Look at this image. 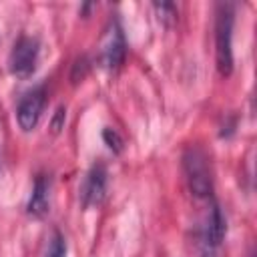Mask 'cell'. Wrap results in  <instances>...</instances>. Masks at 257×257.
Segmentation results:
<instances>
[{
  "mask_svg": "<svg viewBox=\"0 0 257 257\" xmlns=\"http://www.w3.org/2000/svg\"><path fill=\"white\" fill-rule=\"evenodd\" d=\"M183 173L187 187L191 195L199 201H211L213 199V171L207 153L199 145H191L183 153Z\"/></svg>",
  "mask_w": 257,
  "mask_h": 257,
  "instance_id": "cell-1",
  "label": "cell"
},
{
  "mask_svg": "<svg viewBox=\"0 0 257 257\" xmlns=\"http://www.w3.org/2000/svg\"><path fill=\"white\" fill-rule=\"evenodd\" d=\"M233 26H235V4H215V60L221 76L233 74Z\"/></svg>",
  "mask_w": 257,
  "mask_h": 257,
  "instance_id": "cell-2",
  "label": "cell"
},
{
  "mask_svg": "<svg viewBox=\"0 0 257 257\" xmlns=\"http://www.w3.org/2000/svg\"><path fill=\"white\" fill-rule=\"evenodd\" d=\"M227 233V221L221 205L211 199L203 221L197 227V251L199 257H219L221 243Z\"/></svg>",
  "mask_w": 257,
  "mask_h": 257,
  "instance_id": "cell-3",
  "label": "cell"
},
{
  "mask_svg": "<svg viewBox=\"0 0 257 257\" xmlns=\"http://www.w3.org/2000/svg\"><path fill=\"white\" fill-rule=\"evenodd\" d=\"M38 58H40V42H38V38L22 34L14 42V46L10 50V56H8L10 74L20 78V80L30 78L38 68Z\"/></svg>",
  "mask_w": 257,
  "mask_h": 257,
  "instance_id": "cell-4",
  "label": "cell"
},
{
  "mask_svg": "<svg viewBox=\"0 0 257 257\" xmlns=\"http://www.w3.org/2000/svg\"><path fill=\"white\" fill-rule=\"evenodd\" d=\"M124 56H126V40H124L120 20L114 14V18H110L106 24V30L100 42V64L106 70L114 72L124 62Z\"/></svg>",
  "mask_w": 257,
  "mask_h": 257,
  "instance_id": "cell-5",
  "label": "cell"
},
{
  "mask_svg": "<svg viewBox=\"0 0 257 257\" xmlns=\"http://www.w3.org/2000/svg\"><path fill=\"white\" fill-rule=\"evenodd\" d=\"M44 106H46V88H44V84H38V86L30 88L28 92H24L18 100V106H16L18 126L24 133L34 131L38 126L40 118H42Z\"/></svg>",
  "mask_w": 257,
  "mask_h": 257,
  "instance_id": "cell-6",
  "label": "cell"
},
{
  "mask_svg": "<svg viewBox=\"0 0 257 257\" xmlns=\"http://www.w3.org/2000/svg\"><path fill=\"white\" fill-rule=\"evenodd\" d=\"M106 187H108V171H106V165L98 161L86 171V175L82 179V185L78 189L80 205L84 209L102 205V201L106 197Z\"/></svg>",
  "mask_w": 257,
  "mask_h": 257,
  "instance_id": "cell-7",
  "label": "cell"
},
{
  "mask_svg": "<svg viewBox=\"0 0 257 257\" xmlns=\"http://www.w3.org/2000/svg\"><path fill=\"white\" fill-rule=\"evenodd\" d=\"M50 191H52V179L46 173H38L26 203V213L34 219H42L46 217V213L50 211Z\"/></svg>",
  "mask_w": 257,
  "mask_h": 257,
  "instance_id": "cell-8",
  "label": "cell"
},
{
  "mask_svg": "<svg viewBox=\"0 0 257 257\" xmlns=\"http://www.w3.org/2000/svg\"><path fill=\"white\" fill-rule=\"evenodd\" d=\"M102 141H104V145L108 147V151L112 153V155H120L122 151H124V139L118 135V131L116 128H112V126H104L102 128Z\"/></svg>",
  "mask_w": 257,
  "mask_h": 257,
  "instance_id": "cell-9",
  "label": "cell"
},
{
  "mask_svg": "<svg viewBox=\"0 0 257 257\" xmlns=\"http://www.w3.org/2000/svg\"><path fill=\"white\" fill-rule=\"evenodd\" d=\"M68 253V245H66V239L60 231H54L52 237H50V245H48V251H46V257H66Z\"/></svg>",
  "mask_w": 257,
  "mask_h": 257,
  "instance_id": "cell-10",
  "label": "cell"
},
{
  "mask_svg": "<svg viewBox=\"0 0 257 257\" xmlns=\"http://www.w3.org/2000/svg\"><path fill=\"white\" fill-rule=\"evenodd\" d=\"M88 68H90V60H88L86 56H80V58L74 62V66H72V82L82 80L84 74L88 72Z\"/></svg>",
  "mask_w": 257,
  "mask_h": 257,
  "instance_id": "cell-11",
  "label": "cell"
},
{
  "mask_svg": "<svg viewBox=\"0 0 257 257\" xmlns=\"http://www.w3.org/2000/svg\"><path fill=\"white\" fill-rule=\"evenodd\" d=\"M155 6V10L161 14L159 18H163V20H173L175 16H177V6L175 4H171V2H155L153 4Z\"/></svg>",
  "mask_w": 257,
  "mask_h": 257,
  "instance_id": "cell-12",
  "label": "cell"
},
{
  "mask_svg": "<svg viewBox=\"0 0 257 257\" xmlns=\"http://www.w3.org/2000/svg\"><path fill=\"white\" fill-rule=\"evenodd\" d=\"M64 120H66V108L64 106H58L56 112H54V116H52V120H50L52 133H60L64 128Z\"/></svg>",
  "mask_w": 257,
  "mask_h": 257,
  "instance_id": "cell-13",
  "label": "cell"
},
{
  "mask_svg": "<svg viewBox=\"0 0 257 257\" xmlns=\"http://www.w3.org/2000/svg\"><path fill=\"white\" fill-rule=\"evenodd\" d=\"M237 131V118L235 116H227L225 122L221 124V131H219V137L221 139H231Z\"/></svg>",
  "mask_w": 257,
  "mask_h": 257,
  "instance_id": "cell-14",
  "label": "cell"
}]
</instances>
